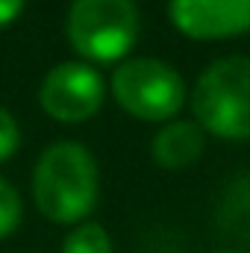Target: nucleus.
<instances>
[{
	"mask_svg": "<svg viewBox=\"0 0 250 253\" xmlns=\"http://www.w3.org/2000/svg\"><path fill=\"white\" fill-rule=\"evenodd\" d=\"M97 162L80 141L50 144L33 171V197L53 224H83L97 203Z\"/></svg>",
	"mask_w": 250,
	"mask_h": 253,
	"instance_id": "nucleus-1",
	"label": "nucleus"
},
{
	"mask_svg": "<svg viewBox=\"0 0 250 253\" xmlns=\"http://www.w3.org/2000/svg\"><path fill=\"white\" fill-rule=\"evenodd\" d=\"M194 121L218 138H250V56L212 62L191 91Z\"/></svg>",
	"mask_w": 250,
	"mask_h": 253,
	"instance_id": "nucleus-2",
	"label": "nucleus"
},
{
	"mask_svg": "<svg viewBox=\"0 0 250 253\" xmlns=\"http://www.w3.org/2000/svg\"><path fill=\"white\" fill-rule=\"evenodd\" d=\"M135 0H74L65 33L71 47L91 62H118L138 39Z\"/></svg>",
	"mask_w": 250,
	"mask_h": 253,
	"instance_id": "nucleus-3",
	"label": "nucleus"
},
{
	"mask_svg": "<svg viewBox=\"0 0 250 253\" xmlns=\"http://www.w3.org/2000/svg\"><path fill=\"white\" fill-rule=\"evenodd\" d=\"M118 106L141 121H171L186 106V83L177 68L159 59H126L112 74Z\"/></svg>",
	"mask_w": 250,
	"mask_h": 253,
	"instance_id": "nucleus-4",
	"label": "nucleus"
},
{
	"mask_svg": "<svg viewBox=\"0 0 250 253\" xmlns=\"http://www.w3.org/2000/svg\"><path fill=\"white\" fill-rule=\"evenodd\" d=\"M103 97H106L103 77L85 62L56 65L39 85L42 109L62 124L88 121L94 112H100Z\"/></svg>",
	"mask_w": 250,
	"mask_h": 253,
	"instance_id": "nucleus-5",
	"label": "nucleus"
},
{
	"mask_svg": "<svg viewBox=\"0 0 250 253\" xmlns=\"http://www.w3.org/2000/svg\"><path fill=\"white\" fill-rule=\"evenodd\" d=\"M168 15L194 42L236 39L250 30V0H168Z\"/></svg>",
	"mask_w": 250,
	"mask_h": 253,
	"instance_id": "nucleus-6",
	"label": "nucleus"
},
{
	"mask_svg": "<svg viewBox=\"0 0 250 253\" xmlns=\"http://www.w3.org/2000/svg\"><path fill=\"white\" fill-rule=\"evenodd\" d=\"M206 132L197 121H168L153 135V159L165 171H180L200 159Z\"/></svg>",
	"mask_w": 250,
	"mask_h": 253,
	"instance_id": "nucleus-7",
	"label": "nucleus"
},
{
	"mask_svg": "<svg viewBox=\"0 0 250 253\" xmlns=\"http://www.w3.org/2000/svg\"><path fill=\"white\" fill-rule=\"evenodd\" d=\"M221 224L230 236L250 242V177H242L230 186L221 209Z\"/></svg>",
	"mask_w": 250,
	"mask_h": 253,
	"instance_id": "nucleus-8",
	"label": "nucleus"
},
{
	"mask_svg": "<svg viewBox=\"0 0 250 253\" xmlns=\"http://www.w3.org/2000/svg\"><path fill=\"white\" fill-rule=\"evenodd\" d=\"M62 253H112V239L100 224L83 221L65 236Z\"/></svg>",
	"mask_w": 250,
	"mask_h": 253,
	"instance_id": "nucleus-9",
	"label": "nucleus"
},
{
	"mask_svg": "<svg viewBox=\"0 0 250 253\" xmlns=\"http://www.w3.org/2000/svg\"><path fill=\"white\" fill-rule=\"evenodd\" d=\"M21 218H24L21 194H18V189H15V186L0 174V239L12 236V233L18 230Z\"/></svg>",
	"mask_w": 250,
	"mask_h": 253,
	"instance_id": "nucleus-10",
	"label": "nucleus"
},
{
	"mask_svg": "<svg viewBox=\"0 0 250 253\" xmlns=\"http://www.w3.org/2000/svg\"><path fill=\"white\" fill-rule=\"evenodd\" d=\"M21 147V126L9 109L0 106V162L12 159Z\"/></svg>",
	"mask_w": 250,
	"mask_h": 253,
	"instance_id": "nucleus-11",
	"label": "nucleus"
},
{
	"mask_svg": "<svg viewBox=\"0 0 250 253\" xmlns=\"http://www.w3.org/2000/svg\"><path fill=\"white\" fill-rule=\"evenodd\" d=\"M27 0H0V27H9L21 12Z\"/></svg>",
	"mask_w": 250,
	"mask_h": 253,
	"instance_id": "nucleus-12",
	"label": "nucleus"
},
{
	"mask_svg": "<svg viewBox=\"0 0 250 253\" xmlns=\"http://www.w3.org/2000/svg\"><path fill=\"white\" fill-rule=\"evenodd\" d=\"M215 253H236V251H215Z\"/></svg>",
	"mask_w": 250,
	"mask_h": 253,
	"instance_id": "nucleus-13",
	"label": "nucleus"
}]
</instances>
